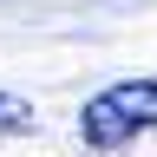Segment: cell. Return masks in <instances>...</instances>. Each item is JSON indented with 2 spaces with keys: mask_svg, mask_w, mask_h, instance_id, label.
Listing matches in <instances>:
<instances>
[{
  "mask_svg": "<svg viewBox=\"0 0 157 157\" xmlns=\"http://www.w3.org/2000/svg\"><path fill=\"white\" fill-rule=\"evenodd\" d=\"M144 131H157V78H118L78 111V137L92 151H124Z\"/></svg>",
  "mask_w": 157,
  "mask_h": 157,
  "instance_id": "6da1fadb",
  "label": "cell"
},
{
  "mask_svg": "<svg viewBox=\"0 0 157 157\" xmlns=\"http://www.w3.org/2000/svg\"><path fill=\"white\" fill-rule=\"evenodd\" d=\"M33 124H39V118H33V105H26V98L0 92V137H26Z\"/></svg>",
  "mask_w": 157,
  "mask_h": 157,
  "instance_id": "7a4b0ae2",
  "label": "cell"
}]
</instances>
